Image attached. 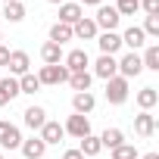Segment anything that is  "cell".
Returning a JSON list of instances; mask_svg holds the SVG:
<instances>
[{
    "label": "cell",
    "mask_w": 159,
    "mask_h": 159,
    "mask_svg": "<svg viewBox=\"0 0 159 159\" xmlns=\"http://www.w3.org/2000/svg\"><path fill=\"white\" fill-rule=\"evenodd\" d=\"M69 78V69L62 66V62H56V66H41V72H38V81H41V88L44 84H50V88H56V84H62Z\"/></svg>",
    "instance_id": "obj_1"
},
{
    "label": "cell",
    "mask_w": 159,
    "mask_h": 159,
    "mask_svg": "<svg viewBox=\"0 0 159 159\" xmlns=\"http://www.w3.org/2000/svg\"><path fill=\"white\" fill-rule=\"evenodd\" d=\"M128 81H125V78L122 75H116V78H109V81H106V100L112 103V106H122L125 100H128Z\"/></svg>",
    "instance_id": "obj_2"
},
{
    "label": "cell",
    "mask_w": 159,
    "mask_h": 159,
    "mask_svg": "<svg viewBox=\"0 0 159 159\" xmlns=\"http://www.w3.org/2000/svg\"><path fill=\"white\" fill-rule=\"evenodd\" d=\"M119 10L116 7H106V3H100L97 7V16H94V25L97 28H103V31H116L119 28Z\"/></svg>",
    "instance_id": "obj_3"
},
{
    "label": "cell",
    "mask_w": 159,
    "mask_h": 159,
    "mask_svg": "<svg viewBox=\"0 0 159 159\" xmlns=\"http://www.w3.org/2000/svg\"><path fill=\"white\" fill-rule=\"evenodd\" d=\"M22 131L13 125V122H0V147L3 150H19L22 147Z\"/></svg>",
    "instance_id": "obj_4"
},
{
    "label": "cell",
    "mask_w": 159,
    "mask_h": 159,
    "mask_svg": "<svg viewBox=\"0 0 159 159\" xmlns=\"http://www.w3.org/2000/svg\"><path fill=\"white\" fill-rule=\"evenodd\" d=\"M62 66L69 69V75L72 72H88V66H91V56H88V50H69L66 56H62Z\"/></svg>",
    "instance_id": "obj_5"
},
{
    "label": "cell",
    "mask_w": 159,
    "mask_h": 159,
    "mask_svg": "<svg viewBox=\"0 0 159 159\" xmlns=\"http://www.w3.org/2000/svg\"><path fill=\"white\" fill-rule=\"evenodd\" d=\"M62 131L81 140V137H88V134H91V119H88V116H78V112H75V116H69V119H66Z\"/></svg>",
    "instance_id": "obj_6"
},
{
    "label": "cell",
    "mask_w": 159,
    "mask_h": 159,
    "mask_svg": "<svg viewBox=\"0 0 159 159\" xmlns=\"http://www.w3.org/2000/svg\"><path fill=\"white\" fill-rule=\"evenodd\" d=\"M140 72H143V62H140V56H137V53H125V56L119 59V75L125 78V81L137 78Z\"/></svg>",
    "instance_id": "obj_7"
},
{
    "label": "cell",
    "mask_w": 159,
    "mask_h": 159,
    "mask_svg": "<svg viewBox=\"0 0 159 159\" xmlns=\"http://www.w3.org/2000/svg\"><path fill=\"white\" fill-rule=\"evenodd\" d=\"M94 75H97V78H103V81L116 78V75H119V59H116V56L100 53V56H97V62H94Z\"/></svg>",
    "instance_id": "obj_8"
},
{
    "label": "cell",
    "mask_w": 159,
    "mask_h": 159,
    "mask_svg": "<svg viewBox=\"0 0 159 159\" xmlns=\"http://www.w3.org/2000/svg\"><path fill=\"white\" fill-rule=\"evenodd\" d=\"M10 75L13 78H22V75H28V69H31V59H28V53L25 50H10Z\"/></svg>",
    "instance_id": "obj_9"
},
{
    "label": "cell",
    "mask_w": 159,
    "mask_h": 159,
    "mask_svg": "<svg viewBox=\"0 0 159 159\" xmlns=\"http://www.w3.org/2000/svg\"><path fill=\"white\" fill-rule=\"evenodd\" d=\"M97 44H100V53L116 56L122 50V34L119 31H103V34H97Z\"/></svg>",
    "instance_id": "obj_10"
},
{
    "label": "cell",
    "mask_w": 159,
    "mask_h": 159,
    "mask_svg": "<svg viewBox=\"0 0 159 159\" xmlns=\"http://www.w3.org/2000/svg\"><path fill=\"white\" fill-rule=\"evenodd\" d=\"M97 34H100V28L94 25V19H78L72 25V38H78V41H97Z\"/></svg>",
    "instance_id": "obj_11"
},
{
    "label": "cell",
    "mask_w": 159,
    "mask_h": 159,
    "mask_svg": "<svg viewBox=\"0 0 159 159\" xmlns=\"http://www.w3.org/2000/svg\"><path fill=\"white\" fill-rule=\"evenodd\" d=\"M122 44H125V47H131V53H137V50L147 44V34L140 31V25H131V28H125V31H122Z\"/></svg>",
    "instance_id": "obj_12"
},
{
    "label": "cell",
    "mask_w": 159,
    "mask_h": 159,
    "mask_svg": "<svg viewBox=\"0 0 159 159\" xmlns=\"http://www.w3.org/2000/svg\"><path fill=\"white\" fill-rule=\"evenodd\" d=\"M22 122H25L31 131H41L44 122H47V109H44V106H28V109L22 112Z\"/></svg>",
    "instance_id": "obj_13"
},
{
    "label": "cell",
    "mask_w": 159,
    "mask_h": 159,
    "mask_svg": "<svg viewBox=\"0 0 159 159\" xmlns=\"http://www.w3.org/2000/svg\"><path fill=\"white\" fill-rule=\"evenodd\" d=\"M134 134L137 137H153L156 134V116H150V112L134 116Z\"/></svg>",
    "instance_id": "obj_14"
},
{
    "label": "cell",
    "mask_w": 159,
    "mask_h": 159,
    "mask_svg": "<svg viewBox=\"0 0 159 159\" xmlns=\"http://www.w3.org/2000/svg\"><path fill=\"white\" fill-rule=\"evenodd\" d=\"M94 106H97V97H94L91 91H81V94H75V97H72V109H75L78 116L94 112Z\"/></svg>",
    "instance_id": "obj_15"
},
{
    "label": "cell",
    "mask_w": 159,
    "mask_h": 159,
    "mask_svg": "<svg viewBox=\"0 0 159 159\" xmlns=\"http://www.w3.org/2000/svg\"><path fill=\"white\" fill-rule=\"evenodd\" d=\"M19 97V78H0V106H7Z\"/></svg>",
    "instance_id": "obj_16"
},
{
    "label": "cell",
    "mask_w": 159,
    "mask_h": 159,
    "mask_svg": "<svg viewBox=\"0 0 159 159\" xmlns=\"http://www.w3.org/2000/svg\"><path fill=\"white\" fill-rule=\"evenodd\" d=\"M62 137H66V131H62V125L59 122H44V128H41V140L50 147V143H62Z\"/></svg>",
    "instance_id": "obj_17"
},
{
    "label": "cell",
    "mask_w": 159,
    "mask_h": 159,
    "mask_svg": "<svg viewBox=\"0 0 159 159\" xmlns=\"http://www.w3.org/2000/svg\"><path fill=\"white\" fill-rule=\"evenodd\" d=\"M22 156L25 159H44V153H47V143L41 140V137H28V140H22Z\"/></svg>",
    "instance_id": "obj_18"
},
{
    "label": "cell",
    "mask_w": 159,
    "mask_h": 159,
    "mask_svg": "<svg viewBox=\"0 0 159 159\" xmlns=\"http://www.w3.org/2000/svg\"><path fill=\"white\" fill-rule=\"evenodd\" d=\"M78 19H84V7H78V3H59V22L62 25H75Z\"/></svg>",
    "instance_id": "obj_19"
},
{
    "label": "cell",
    "mask_w": 159,
    "mask_h": 159,
    "mask_svg": "<svg viewBox=\"0 0 159 159\" xmlns=\"http://www.w3.org/2000/svg\"><path fill=\"white\" fill-rule=\"evenodd\" d=\"M134 100H137V106H140V112H150V109H153V106L159 103V91H156V88H140Z\"/></svg>",
    "instance_id": "obj_20"
},
{
    "label": "cell",
    "mask_w": 159,
    "mask_h": 159,
    "mask_svg": "<svg viewBox=\"0 0 159 159\" xmlns=\"http://www.w3.org/2000/svg\"><path fill=\"white\" fill-rule=\"evenodd\" d=\"M62 47L59 44H53V41H47L44 47H41V59H44V66H56V62H62Z\"/></svg>",
    "instance_id": "obj_21"
},
{
    "label": "cell",
    "mask_w": 159,
    "mask_h": 159,
    "mask_svg": "<svg viewBox=\"0 0 159 159\" xmlns=\"http://www.w3.org/2000/svg\"><path fill=\"white\" fill-rule=\"evenodd\" d=\"M66 81L72 84V91H75V94H81V91H91L94 75H91V72H72V75L66 78Z\"/></svg>",
    "instance_id": "obj_22"
},
{
    "label": "cell",
    "mask_w": 159,
    "mask_h": 159,
    "mask_svg": "<svg viewBox=\"0 0 159 159\" xmlns=\"http://www.w3.org/2000/svg\"><path fill=\"white\" fill-rule=\"evenodd\" d=\"M50 41L53 44H66V41H72V25H62V22H53L50 25Z\"/></svg>",
    "instance_id": "obj_23"
},
{
    "label": "cell",
    "mask_w": 159,
    "mask_h": 159,
    "mask_svg": "<svg viewBox=\"0 0 159 159\" xmlns=\"http://www.w3.org/2000/svg\"><path fill=\"white\" fill-rule=\"evenodd\" d=\"M119 143H125V134H122V128H106V131L100 134V147H109V150H116Z\"/></svg>",
    "instance_id": "obj_24"
},
{
    "label": "cell",
    "mask_w": 159,
    "mask_h": 159,
    "mask_svg": "<svg viewBox=\"0 0 159 159\" xmlns=\"http://www.w3.org/2000/svg\"><path fill=\"white\" fill-rule=\"evenodd\" d=\"M3 16L7 22H22L25 19V7H22V0H16V3H3Z\"/></svg>",
    "instance_id": "obj_25"
},
{
    "label": "cell",
    "mask_w": 159,
    "mask_h": 159,
    "mask_svg": "<svg viewBox=\"0 0 159 159\" xmlns=\"http://www.w3.org/2000/svg\"><path fill=\"white\" fill-rule=\"evenodd\" d=\"M140 62H143V69H150V72H159V44H150V47L143 50Z\"/></svg>",
    "instance_id": "obj_26"
},
{
    "label": "cell",
    "mask_w": 159,
    "mask_h": 159,
    "mask_svg": "<svg viewBox=\"0 0 159 159\" xmlns=\"http://www.w3.org/2000/svg\"><path fill=\"white\" fill-rule=\"evenodd\" d=\"M103 147H100V137H94V134H88V137H81V147H78V153H81L84 159L88 156H97Z\"/></svg>",
    "instance_id": "obj_27"
},
{
    "label": "cell",
    "mask_w": 159,
    "mask_h": 159,
    "mask_svg": "<svg viewBox=\"0 0 159 159\" xmlns=\"http://www.w3.org/2000/svg\"><path fill=\"white\" fill-rule=\"evenodd\" d=\"M41 91V81H38V75H22L19 78V94H38Z\"/></svg>",
    "instance_id": "obj_28"
},
{
    "label": "cell",
    "mask_w": 159,
    "mask_h": 159,
    "mask_svg": "<svg viewBox=\"0 0 159 159\" xmlns=\"http://www.w3.org/2000/svg\"><path fill=\"white\" fill-rule=\"evenodd\" d=\"M112 159H137V147L134 143H119L112 150Z\"/></svg>",
    "instance_id": "obj_29"
},
{
    "label": "cell",
    "mask_w": 159,
    "mask_h": 159,
    "mask_svg": "<svg viewBox=\"0 0 159 159\" xmlns=\"http://www.w3.org/2000/svg\"><path fill=\"white\" fill-rule=\"evenodd\" d=\"M116 10H119V16H134L140 10V0H116Z\"/></svg>",
    "instance_id": "obj_30"
},
{
    "label": "cell",
    "mask_w": 159,
    "mask_h": 159,
    "mask_svg": "<svg viewBox=\"0 0 159 159\" xmlns=\"http://www.w3.org/2000/svg\"><path fill=\"white\" fill-rule=\"evenodd\" d=\"M140 31L147 38H159V16H147V22L140 25Z\"/></svg>",
    "instance_id": "obj_31"
},
{
    "label": "cell",
    "mask_w": 159,
    "mask_h": 159,
    "mask_svg": "<svg viewBox=\"0 0 159 159\" xmlns=\"http://www.w3.org/2000/svg\"><path fill=\"white\" fill-rule=\"evenodd\" d=\"M140 7L147 16H159V0H140Z\"/></svg>",
    "instance_id": "obj_32"
},
{
    "label": "cell",
    "mask_w": 159,
    "mask_h": 159,
    "mask_svg": "<svg viewBox=\"0 0 159 159\" xmlns=\"http://www.w3.org/2000/svg\"><path fill=\"white\" fill-rule=\"evenodd\" d=\"M7 62H10V47L0 44V66H7Z\"/></svg>",
    "instance_id": "obj_33"
},
{
    "label": "cell",
    "mask_w": 159,
    "mask_h": 159,
    "mask_svg": "<svg viewBox=\"0 0 159 159\" xmlns=\"http://www.w3.org/2000/svg\"><path fill=\"white\" fill-rule=\"evenodd\" d=\"M62 159H84V156L78 153V150H66V153H62Z\"/></svg>",
    "instance_id": "obj_34"
},
{
    "label": "cell",
    "mask_w": 159,
    "mask_h": 159,
    "mask_svg": "<svg viewBox=\"0 0 159 159\" xmlns=\"http://www.w3.org/2000/svg\"><path fill=\"white\" fill-rule=\"evenodd\" d=\"M75 3H78V7H100L103 0H75Z\"/></svg>",
    "instance_id": "obj_35"
},
{
    "label": "cell",
    "mask_w": 159,
    "mask_h": 159,
    "mask_svg": "<svg viewBox=\"0 0 159 159\" xmlns=\"http://www.w3.org/2000/svg\"><path fill=\"white\" fill-rule=\"evenodd\" d=\"M143 159H159V153H147V156H143Z\"/></svg>",
    "instance_id": "obj_36"
},
{
    "label": "cell",
    "mask_w": 159,
    "mask_h": 159,
    "mask_svg": "<svg viewBox=\"0 0 159 159\" xmlns=\"http://www.w3.org/2000/svg\"><path fill=\"white\" fill-rule=\"evenodd\" d=\"M50 3H56V7H59V3H66V0H50Z\"/></svg>",
    "instance_id": "obj_37"
},
{
    "label": "cell",
    "mask_w": 159,
    "mask_h": 159,
    "mask_svg": "<svg viewBox=\"0 0 159 159\" xmlns=\"http://www.w3.org/2000/svg\"><path fill=\"white\" fill-rule=\"evenodd\" d=\"M3 3H16V0H3Z\"/></svg>",
    "instance_id": "obj_38"
},
{
    "label": "cell",
    "mask_w": 159,
    "mask_h": 159,
    "mask_svg": "<svg viewBox=\"0 0 159 159\" xmlns=\"http://www.w3.org/2000/svg\"><path fill=\"white\" fill-rule=\"evenodd\" d=\"M0 44H3V34H0Z\"/></svg>",
    "instance_id": "obj_39"
},
{
    "label": "cell",
    "mask_w": 159,
    "mask_h": 159,
    "mask_svg": "<svg viewBox=\"0 0 159 159\" xmlns=\"http://www.w3.org/2000/svg\"><path fill=\"white\" fill-rule=\"evenodd\" d=\"M0 159H3V153H0Z\"/></svg>",
    "instance_id": "obj_40"
}]
</instances>
